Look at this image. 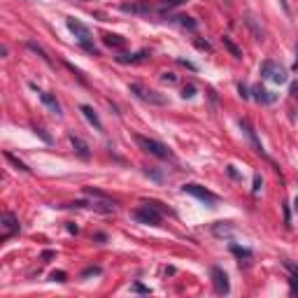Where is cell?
I'll return each instance as SVG.
<instances>
[{
  "label": "cell",
  "instance_id": "cell-1",
  "mask_svg": "<svg viewBox=\"0 0 298 298\" xmlns=\"http://www.w3.org/2000/svg\"><path fill=\"white\" fill-rule=\"evenodd\" d=\"M261 77L272 82V84H287L289 72L284 65H280L277 61H263L261 63Z\"/></svg>",
  "mask_w": 298,
  "mask_h": 298
},
{
  "label": "cell",
  "instance_id": "cell-2",
  "mask_svg": "<svg viewBox=\"0 0 298 298\" xmlns=\"http://www.w3.org/2000/svg\"><path fill=\"white\" fill-rule=\"evenodd\" d=\"M128 91H131L135 98H140L142 103H149V105H166L168 103L163 93H158V91H154V89L142 87V84H138V82H133L131 87H128Z\"/></svg>",
  "mask_w": 298,
  "mask_h": 298
},
{
  "label": "cell",
  "instance_id": "cell-3",
  "mask_svg": "<svg viewBox=\"0 0 298 298\" xmlns=\"http://www.w3.org/2000/svg\"><path fill=\"white\" fill-rule=\"evenodd\" d=\"M135 142H138V147H140L142 151H147V154H151V156H156V158L173 156V151L158 140H151V138H145V135H135Z\"/></svg>",
  "mask_w": 298,
  "mask_h": 298
},
{
  "label": "cell",
  "instance_id": "cell-4",
  "mask_svg": "<svg viewBox=\"0 0 298 298\" xmlns=\"http://www.w3.org/2000/svg\"><path fill=\"white\" fill-rule=\"evenodd\" d=\"M133 219L140 221V224H149V226H161V219H163V212L156 210L154 205L149 203H142V208L133 212Z\"/></svg>",
  "mask_w": 298,
  "mask_h": 298
},
{
  "label": "cell",
  "instance_id": "cell-5",
  "mask_svg": "<svg viewBox=\"0 0 298 298\" xmlns=\"http://www.w3.org/2000/svg\"><path fill=\"white\" fill-rule=\"evenodd\" d=\"M84 193L93 198V203H91V210L103 212V214H110V212H114V201H110V198H107L103 191H98V189H91V186H87V189H84Z\"/></svg>",
  "mask_w": 298,
  "mask_h": 298
},
{
  "label": "cell",
  "instance_id": "cell-6",
  "mask_svg": "<svg viewBox=\"0 0 298 298\" xmlns=\"http://www.w3.org/2000/svg\"><path fill=\"white\" fill-rule=\"evenodd\" d=\"M182 191L193 196V198H198V201H203V203H208L210 208H214V205L219 203V196H217V193H212L210 189H205V186H201V184H193V182L182 186Z\"/></svg>",
  "mask_w": 298,
  "mask_h": 298
},
{
  "label": "cell",
  "instance_id": "cell-7",
  "mask_svg": "<svg viewBox=\"0 0 298 298\" xmlns=\"http://www.w3.org/2000/svg\"><path fill=\"white\" fill-rule=\"evenodd\" d=\"M119 9H121L123 14H135V17H147V14H151L154 12V5L149 2V0H131V2H121L119 5Z\"/></svg>",
  "mask_w": 298,
  "mask_h": 298
},
{
  "label": "cell",
  "instance_id": "cell-8",
  "mask_svg": "<svg viewBox=\"0 0 298 298\" xmlns=\"http://www.w3.org/2000/svg\"><path fill=\"white\" fill-rule=\"evenodd\" d=\"M210 275H212V284H214V291L221 294V296H226L228 291H231V282H228V275L221 270L219 266H212L210 268Z\"/></svg>",
  "mask_w": 298,
  "mask_h": 298
},
{
  "label": "cell",
  "instance_id": "cell-9",
  "mask_svg": "<svg viewBox=\"0 0 298 298\" xmlns=\"http://www.w3.org/2000/svg\"><path fill=\"white\" fill-rule=\"evenodd\" d=\"M0 221H2V236H0V242H5V240H9L14 233H19V219L12 214V212H5Z\"/></svg>",
  "mask_w": 298,
  "mask_h": 298
},
{
  "label": "cell",
  "instance_id": "cell-10",
  "mask_svg": "<svg viewBox=\"0 0 298 298\" xmlns=\"http://www.w3.org/2000/svg\"><path fill=\"white\" fill-rule=\"evenodd\" d=\"M65 24H68V28H70V33H72V35H75V37L79 40V44L91 42V30H89V28L84 26L82 21H77V19L68 17V21H65Z\"/></svg>",
  "mask_w": 298,
  "mask_h": 298
},
{
  "label": "cell",
  "instance_id": "cell-11",
  "mask_svg": "<svg viewBox=\"0 0 298 298\" xmlns=\"http://www.w3.org/2000/svg\"><path fill=\"white\" fill-rule=\"evenodd\" d=\"M252 98L256 103H261V105H272L277 100V93H272V91H268V89H263L259 84V87H252Z\"/></svg>",
  "mask_w": 298,
  "mask_h": 298
},
{
  "label": "cell",
  "instance_id": "cell-12",
  "mask_svg": "<svg viewBox=\"0 0 298 298\" xmlns=\"http://www.w3.org/2000/svg\"><path fill=\"white\" fill-rule=\"evenodd\" d=\"M240 128L245 131V135H247V140L252 142V147H254V151L256 154H261V156H266V149L261 147V142L256 140V133H254V128L249 126V121H240Z\"/></svg>",
  "mask_w": 298,
  "mask_h": 298
},
{
  "label": "cell",
  "instance_id": "cell-13",
  "mask_svg": "<svg viewBox=\"0 0 298 298\" xmlns=\"http://www.w3.org/2000/svg\"><path fill=\"white\" fill-rule=\"evenodd\" d=\"M40 100H42V105L49 110L52 114H56V117H61V105H59V100L52 96V93H47V91H40Z\"/></svg>",
  "mask_w": 298,
  "mask_h": 298
},
{
  "label": "cell",
  "instance_id": "cell-14",
  "mask_svg": "<svg viewBox=\"0 0 298 298\" xmlns=\"http://www.w3.org/2000/svg\"><path fill=\"white\" fill-rule=\"evenodd\" d=\"M79 112H82V114H84V117H87V121L91 123V126H93L96 131H103V121H100V117H98V114H96V110H93V107L82 105V107H79Z\"/></svg>",
  "mask_w": 298,
  "mask_h": 298
},
{
  "label": "cell",
  "instance_id": "cell-15",
  "mask_svg": "<svg viewBox=\"0 0 298 298\" xmlns=\"http://www.w3.org/2000/svg\"><path fill=\"white\" fill-rule=\"evenodd\" d=\"M212 233L217 238H233V226H231L228 221H217V224L212 226Z\"/></svg>",
  "mask_w": 298,
  "mask_h": 298
},
{
  "label": "cell",
  "instance_id": "cell-16",
  "mask_svg": "<svg viewBox=\"0 0 298 298\" xmlns=\"http://www.w3.org/2000/svg\"><path fill=\"white\" fill-rule=\"evenodd\" d=\"M103 42H105L107 47L121 49V47H126V37H121V35H112V33H105V35H103Z\"/></svg>",
  "mask_w": 298,
  "mask_h": 298
},
{
  "label": "cell",
  "instance_id": "cell-17",
  "mask_svg": "<svg viewBox=\"0 0 298 298\" xmlns=\"http://www.w3.org/2000/svg\"><path fill=\"white\" fill-rule=\"evenodd\" d=\"M70 142H72V147H75V151H77L82 158H89V145L82 138H77V135H70Z\"/></svg>",
  "mask_w": 298,
  "mask_h": 298
},
{
  "label": "cell",
  "instance_id": "cell-18",
  "mask_svg": "<svg viewBox=\"0 0 298 298\" xmlns=\"http://www.w3.org/2000/svg\"><path fill=\"white\" fill-rule=\"evenodd\" d=\"M149 54L147 52H138V54H126V56H117V61L119 63H142L147 59Z\"/></svg>",
  "mask_w": 298,
  "mask_h": 298
},
{
  "label": "cell",
  "instance_id": "cell-19",
  "mask_svg": "<svg viewBox=\"0 0 298 298\" xmlns=\"http://www.w3.org/2000/svg\"><path fill=\"white\" fill-rule=\"evenodd\" d=\"M179 5H184V0H161V2L156 5V12L166 14V12H170V9L179 7Z\"/></svg>",
  "mask_w": 298,
  "mask_h": 298
},
{
  "label": "cell",
  "instance_id": "cell-20",
  "mask_svg": "<svg viewBox=\"0 0 298 298\" xmlns=\"http://www.w3.org/2000/svg\"><path fill=\"white\" fill-rule=\"evenodd\" d=\"M5 158H7V161H9V163H12L14 168H17V170H21V173H30V168H28L24 161H19V158L14 156L12 151H5Z\"/></svg>",
  "mask_w": 298,
  "mask_h": 298
},
{
  "label": "cell",
  "instance_id": "cell-21",
  "mask_svg": "<svg viewBox=\"0 0 298 298\" xmlns=\"http://www.w3.org/2000/svg\"><path fill=\"white\" fill-rule=\"evenodd\" d=\"M28 49H30V52H35V54H40V59H42V61H47L49 65H54L52 59L47 56V52H44V49H42V47H40L37 42H33V40H30V42H28Z\"/></svg>",
  "mask_w": 298,
  "mask_h": 298
},
{
  "label": "cell",
  "instance_id": "cell-22",
  "mask_svg": "<svg viewBox=\"0 0 298 298\" xmlns=\"http://www.w3.org/2000/svg\"><path fill=\"white\" fill-rule=\"evenodd\" d=\"M221 42H224V47H226L228 52H231V56H236V59H242V52H240L236 44H233V40H231V37H221Z\"/></svg>",
  "mask_w": 298,
  "mask_h": 298
},
{
  "label": "cell",
  "instance_id": "cell-23",
  "mask_svg": "<svg viewBox=\"0 0 298 298\" xmlns=\"http://www.w3.org/2000/svg\"><path fill=\"white\" fill-rule=\"evenodd\" d=\"M231 252L238 256V259H252V252L245 249V247H238V245H231Z\"/></svg>",
  "mask_w": 298,
  "mask_h": 298
},
{
  "label": "cell",
  "instance_id": "cell-24",
  "mask_svg": "<svg viewBox=\"0 0 298 298\" xmlns=\"http://www.w3.org/2000/svg\"><path fill=\"white\" fill-rule=\"evenodd\" d=\"M177 21H179V26H184V28H189V30H196V21H193L191 17H177Z\"/></svg>",
  "mask_w": 298,
  "mask_h": 298
},
{
  "label": "cell",
  "instance_id": "cell-25",
  "mask_svg": "<svg viewBox=\"0 0 298 298\" xmlns=\"http://www.w3.org/2000/svg\"><path fill=\"white\" fill-rule=\"evenodd\" d=\"M245 21H247V24H249V28L254 30L256 40H263V30H261V28H259V26H256V24H254V17H245Z\"/></svg>",
  "mask_w": 298,
  "mask_h": 298
},
{
  "label": "cell",
  "instance_id": "cell-26",
  "mask_svg": "<svg viewBox=\"0 0 298 298\" xmlns=\"http://www.w3.org/2000/svg\"><path fill=\"white\" fill-rule=\"evenodd\" d=\"M193 96H196V87H191V84H186V87L182 89V98L186 100V98H193Z\"/></svg>",
  "mask_w": 298,
  "mask_h": 298
},
{
  "label": "cell",
  "instance_id": "cell-27",
  "mask_svg": "<svg viewBox=\"0 0 298 298\" xmlns=\"http://www.w3.org/2000/svg\"><path fill=\"white\" fill-rule=\"evenodd\" d=\"M100 268H98V266H91V268H87V270L82 272V277H91V275H100Z\"/></svg>",
  "mask_w": 298,
  "mask_h": 298
},
{
  "label": "cell",
  "instance_id": "cell-28",
  "mask_svg": "<svg viewBox=\"0 0 298 298\" xmlns=\"http://www.w3.org/2000/svg\"><path fill=\"white\" fill-rule=\"evenodd\" d=\"M131 291H135V294H149V289H147V287H142L140 282H133V284H131Z\"/></svg>",
  "mask_w": 298,
  "mask_h": 298
},
{
  "label": "cell",
  "instance_id": "cell-29",
  "mask_svg": "<svg viewBox=\"0 0 298 298\" xmlns=\"http://www.w3.org/2000/svg\"><path fill=\"white\" fill-rule=\"evenodd\" d=\"M65 277H68V275H65L63 270H54L52 272V280L54 282H65Z\"/></svg>",
  "mask_w": 298,
  "mask_h": 298
},
{
  "label": "cell",
  "instance_id": "cell-30",
  "mask_svg": "<svg viewBox=\"0 0 298 298\" xmlns=\"http://www.w3.org/2000/svg\"><path fill=\"white\" fill-rule=\"evenodd\" d=\"M161 79H163L166 84H175V82H177V77L173 75V72H163V75H161Z\"/></svg>",
  "mask_w": 298,
  "mask_h": 298
},
{
  "label": "cell",
  "instance_id": "cell-31",
  "mask_svg": "<svg viewBox=\"0 0 298 298\" xmlns=\"http://www.w3.org/2000/svg\"><path fill=\"white\" fill-rule=\"evenodd\" d=\"M261 186H263V179H261V175H254V189H252V191H254V193H259V191H261Z\"/></svg>",
  "mask_w": 298,
  "mask_h": 298
},
{
  "label": "cell",
  "instance_id": "cell-32",
  "mask_svg": "<svg viewBox=\"0 0 298 298\" xmlns=\"http://www.w3.org/2000/svg\"><path fill=\"white\" fill-rule=\"evenodd\" d=\"M145 173H147V175L151 177V179H156V182H161V179H163V177H161V173H156V170H149V168H147Z\"/></svg>",
  "mask_w": 298,
  "mask_h": 298
},
{
  "label": "cell",
  "instance_id": "cell-33",
  "mask_svg": "<svg viewBox=\"0 0 298 298\" xmlns=\"http://www.w3.org/2000/svg\"><path fill=\"white\" fill-rule=\"evenodd\" d=\"M238 91H240V96H242V98H252V93H249V89H247L245 84H240V87H238Z\"/></svg>",
  "mask_w": 298,
  "mask_h": 298
},
{
  "label": "cell",
  "instance_id": "cell-34",
  "mask_svg": "<svg viewBox=\"0 0 298 298\" xmlns=\"http://www.w3.org/2000/svg\"><path fill=\"white\" fill-rule=\"evenodd\" d=\"M35 133H37V135H40V138H42V140H44V142H52V138H49V135H47V133H44V131H42V128H37V131H35Z\"/></svg>",
  "mask_w": 298,
  "mask_h": 298
},
{
  "label": "cell",
  "instance_id": "cell-35",
  "mask_svg": "<svg viewBox=\"0 0 298 298\" xmlns=\"http://www.w3.org/2000/svg\"><path fill=\"white\" fill-rule=\"evenodd\" d=\"M196 47H201V49H210V44L203 42V40H196Z\"/></svg>",
  "mask_w": 298,
  "mask_h": 298
},
{
  "label": "cell",
  "instance_id": "cell-36",
  "mask_svg": "<svg viewBox=\"0 0 298 298\" xmlns=\"http://www.w3.org/2000/svg\"><path fill=\"white\" fill-rule=\"evenodd\" d=\"M228 175H231V177H236V179H240V175L236 173V168H233V166H228Z\"/></svg>",
  "mask_w": 298,
  "mask_h": 298
},
{
  "label": "cell",
  "instance_id": "cell-37",
  "mask_svg": "<svg viewBox=\"0 0 298 298\" xmlns=\"http://www.w3.org/2000/svg\"><path fill=\"white\" fill-rule=\"evenodd\" d=\"M291 96H298V82H294V84H291Z\"/></svg>",
  "mask_w": 298,
  "mask_h": 298
},
{
  "label": "cell",
  "instance_id": "cell-38",
  "mask_svg": "<svg viewBox=\"0 0 298 298\" xmlns=\"http://www.w3.org/2000/svg\"><path fill=\"white\" fill-rule=\"evenodd\" d=\"M294 210L298 212V196H296V201H294Z\"/></svg>",
  "mask_w": 298,
  "mask_h": 298
},
{
  "label": "cell",
  "instance_id": "cell-39",
  "mask_svg": "<svg viewBox=\"0 0 298 298\" xmlns=\"http://www.w3.org/2000/svg\"><path fill=\"white\" fill-rule=\"evenodd\" d=\"M294 68H296V70H298V56H296V63H294Z\"/></svg>",
  "mask_w": 298,
  "mask_h": 298
}]
</instances>
